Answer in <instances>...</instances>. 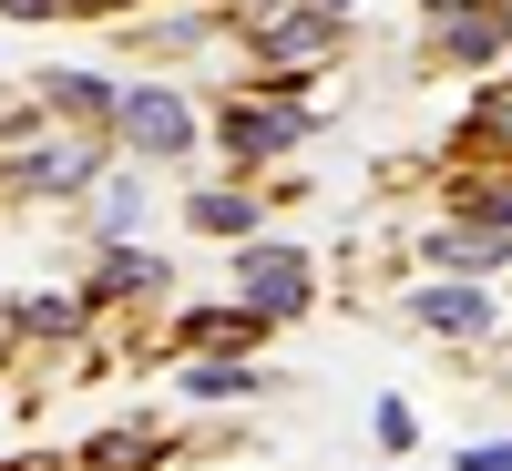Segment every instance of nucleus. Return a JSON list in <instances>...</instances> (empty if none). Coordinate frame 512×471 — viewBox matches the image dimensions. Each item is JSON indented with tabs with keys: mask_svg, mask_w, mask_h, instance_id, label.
<instances>
[{
	"mask_svg": "<svg viewBox=\"0 0 512 471\" xmlns=\"http://www.w3.org/2000/svg\"><path fill=\"white\" fill-rule=\"evenodd\" d=\"M226 144H236V154H277V144H297V113H277V103H236V113H226Z\"/></svg>",
	"mask_w": 512,
	"mask_h": 471,
	"instance_id": "20e7f679",
	"label": "nucleus"
},
{
	"mask_svg": "<svg viewBox=\"0 0 512 471\" xmlns=\"http://www.w3.org/2000/svg\"><path fill=\"white\" fill-rule=\"evenodd\" d=\"M0 11H11V21H41V11H62V0H0Z\"/></svg>",
	"mask_w": 512,
	"mask_h": 471,
	"instance_id": "ddd939ff",
	"label": "nucleus"
},
{
	"mask_svg": "<svg viewBox=\"0 0 512 471\" xmlns=\"http://www.w3.org/2000/svg\"><path fill=\"white\" fill-rule=\"evenodd\" d=\"M246 297H256V318H287L297 297H308V256H277V246H246Z\"/></svg>",
	"mask_w": 512,
	"mask_h": 471,
	"instance_id": "f03ea898",
	"label": "nucleus"
},
{
	"mask_svg": "<svg viewBox=\"0 0 512 471\" xmlns=\"http://www.w3.org/2000/svg\"><path fill=\"white\" fill-rule=\"evenodd\" d=\"M185 390H195V400H246L256 379H246L236 359H205V349H195V369H185Z\"/></svg>",
	"mask_w": 512,
	"mask_h": 471,
	"instance_id": "423d86ee",
	"label": "nucleus"
},
{
	"mask_svg": "<svg viewBox=\"0 0 512 471\" xmlns=\"http://www.w3.org/2000/svg\"><path fill=\"white\" fill-rule=\"evenodd\" d=\"M62 11H123V0H62Z\"/></svg>",
	"mask_w": 512,
	"mask_h": 471,
	"instance_id": "4468645a",
	"label": "nucleus"
},
{
	"mask_svg": "<svg viewBox=\"0 0 512 471\" xmlns=\"http://www.w3.org/2000/svg\"><path fill=\"white\" fill-rule=\"evenodd\" d=\"M21 328H31V338H72L82 308H72V297H21Z\"/></svg>",
	"mask_w": 512,
	"mask_h": 471,
	"instance_id": "0eeeda50",
	"label": "nucleus"
},
{
	"mask_svg": "<svg viewBox=\"0 0 512 471\" xmlns=\"http://www.w3.org/2000/svg\"><path fill=\"white\" fill-rule=\"evenodd\" d=\"M431 256L441 267H492V256H512V226H441Z\"/></svg>",
	"mask_w": 512,
	"mask_h": 471,
	"instance_id": "39448f33",
	"label": "nucleus"
},
{
	"mask_svg": "<svg viewBox=\"0 0 512 471\" xmlns=\"http://www.w3.org/2000/svg\"><path fill=\"white\" fill-rule=\"evenodd\" d=\"M482 144H502V154H512V82H502V93L482 103Z\"/></svg>",
	"mask_w": 512,
	"mask_h": 471,
	"instance_id": "9b49d317",
	"label": "nucleus"
},
{
	"mask_svg": "<svg viewBox=\"0 0 512 471\" xmlns=\"http://www.w3.org/2000/svg\"><path fill=\"white\" fill-rule=\"evenodd\" d=\"M410 308L431 318V328H451V338H482V328H492V308H482V287H420Z\"/></svg>",
	"mask_w": 512,
	"mask_h": 471,
	"instance_id": "7ed1b4c3",
	"label": "nucleus"
},
{
	"mask_svg": "<svg viewBox=\"0 0 512 471\" xmlns=\"http://www.w3.org/2000/svg\"><path fill=\"white\" fill-rule=\"evenodd\" d=\"M461 471H512V441H492V451H461Z\"/></svg>",
	"mask_w": 512,
	"mask_h": 471,
	"instance_id": "f8f14e48",
	"label": "nucleus"
},
{
	"mask_svg": "<svg viewBox=\"0 0 512 471\" xmlns=\"http://www.w3.org/2000/svg\"><path fill=\"white\" fill-rule=\"evenodd\" d=\"M492 41H502V11H472V21H451V52H461V62H472V52H492Z\"/></svg>",
	"mask_w": 512,
	"mask_h": 471,
	"instance_id": "1a4fd4ad",
	"label": "nucleus"
},
{
	"mask_svg": "<svg viewBox=\"0 0 512 471\" xmlns=\"http://www.w3.org/2000/svg\"><path fill=\"white\" fill-rule=\"evenodd\" d=\"M113 134L144 144V154H185V144H195V113H185L175 93H123V103H113Z\"/></svg>",
	"mask_w": 512,
	"mask_h": 471,
	"instance_id": "f257e3e1",
	"label": "nucleus"
},
{
	"mask_svg": "<svg viewBox=\"0 0 512 471\" xmlns=\"http://www.w3.org/2000/svg\"><path fill=\"white\" fill-rule=\"evenodd\" d=\"M195 226H205V236H236V226H246V195H195Z\"/></svg>",
	"mask_w": 512,
	"mask_h": 471,
	"instance_id": "6e6552de",
	"label": "nucleus"
},
{
	"mask_svg": "<svg viewBox=\"0 0 512 471\" xmlns=\"http://www.w3.org/2000/svg\"><path fill=\"white\" fill-rule=\"evenodd\" d=\"M134 216H144V185H103V236H123Z\"/></svg>",
	"mask_w": 512,
	"mask_h": 471,
	"instance_id": "9d476101",
	"label": "nucleus"
}]
</instances>
